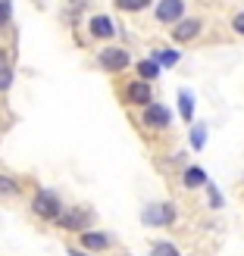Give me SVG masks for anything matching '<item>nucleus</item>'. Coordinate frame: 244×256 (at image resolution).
I'll return each mask as SVG.
<instances>
[{
  "mask_svg": "<svg viewBox=\"0 0 244 256\" xmlns=\"http://www.w3.org/2000/svg\"><path fill=\"white\" fill-rule=\"evenodd\" d=\"M203 140H207V125H194V128H191V147L200 150Z\"/></svg>",
  "mask_w": 244,
  "mask_h": 256,
  "instance_id": "obj_16",
  "label": "nucleus"
},
{
  "mask_svg": "<svg viewBox=\"0 0 244 256\" xmlns=\"http://www.w3.org/2000/svg\"><path fill=\"white\" fill-rule=\"evenodd\" d=\"M60 225H66V228H75V232H82V228L91 222V212H82V210H72V212H63L60 219H57Z\"/></svg>",
  "mask_w": 244,
  "mask_h": 256,
  "instance_id": "obj_8",
  "label": "nucleus"
},
{
  "mask_svg": "<svg viewBox=\"0 0 244 256\" xmlns=\"http://www.w3.org/2000/svg\"><path fill=\"white\" fill-rule=\"evenodd\" d=\"M144 122L153 125V128H166V125H169V110H166L163 104H150L144 110Z\"/></svg>",
  "mask_w": 244,
  "mask_h": 256,
  "instance_id": "obj_5",
  "label": "nucleus"
},
{
  "mask_svg": "<svg viewBox=\"0 0 244 256\" xmlns=\"http://www.w3.org/2000/svg\"><path fill=\"white\" fill-rule=\"evenodd\" d=\"M197 32H200V19H182V22L172 28V38H175L178 44H185V41H191Z\"/></svg>",
  "mask_w": 244,
  "mask_h": 256,
  "instance_id": "obj_6",
  "label": "nucleus"
},
{
  "mask_svg": "<svg viewBox=\"0 0 244 256\" xmlns=\"http://www.w3.org/2000/svg\"><path fill=\"white\" fill-rule=\"evenodd\" d=\"M153 60H157L160 66H175V62H178V54H175V50H160Z\"/></svg>",
  "mask_w": 244,
  "mask_h": 256,
  "instance_id": "obj_17",
  "label": "nucleus"
},
{
  "mask_svg": "<svg viewBox=\"0 0 244 256\" xmlns=\"http://www.w3.org/2000/svg\"><path fill=\"white\" fill-rule=\"evenodd\" d=\"M82 244L88 250H107L110 247V234H104V232H82Z\"/></svg>",
  "mask_w": 244,
  "mask_h": 256,
  "instance_id": "obj_9",
  "label": "nucleus"
},
{
  "mask_svg": "<svg viewBox=\"0 0 244 256\" xmlns=\"http://www.w3.org/2000/svg\"><path fill=\"white\" fill-rule=\"evenodd\" d=\"M119 256H125V253H119Z\"/></svg>",
  "mask_w": 244,
  "mask_h": 256,
  "instance_id": "obj_24",
  "label": "nucleus"
},
{
  "mask_svg": "<svg viewBox=\"0 0 244 256\" xmlns=\"http://www.w3.org/2000/svg\"><path fill=\"white\" fill-rule=\"evenodd\" d=\"M10 10H13V4H10V0H0V25H7V19H10Z\"/></svg>",
  "mask_w": 244,
  "mask_h": 256,
  "instance_id": "obj_20",
  "label": "nucleus"
},
{
  "mask_svg": "<svg viewBox=\"0 0 244 256\" xmlns=\"http://www.w3.org/2000/svg\"><path fill=\"white\" fill-rule=\"evenodd\" d=\"M182 12H185L182 0H160L157 4V19L160 22H182Z\"/></svg>",
  "mask_w": 244,
  "mask_h": 256,
  "instance_id": "obj_4",
  "label": "nucleus"
},
{
  "mask_svg": "<svg viewBox=\"0 0 244 256\" xmlns=\"http://www.w3.org/2000/svg\"><path fill=\"white\" fill-rule=\"evenodd\" d=\"M147 6H150V0H116V10H125V12H138Z\"/></svg>",
  "mask_w": 244,
  "mask_h": 256,
  "instance_id": "obj_15",
  "label": "nucleus"
},
{
  "mask_svg": "<svg viewBox=\"0 0 244 256\" xmlns=\"http://www.w3.org/2000/svg\"><path fill=\"white\" fill-rule=\"evenodd\" d=\"M232 25H235V32H238V34H244V12H238Z\"/></svg>",
  "mask_w": 244,
  "mask_h": 256,
  "instance_id": "obj_22",
  "label": "nucleus"
},
{
  "mask_svg": "<svg viewBox=\"0 0 244 256\" xmlns=\"http://www.w3.org/2000/svg\"><path fill=\"white\" fill-rule=\"evenodd\" d=\"M128 100H132V104H141V106H150V84L144 78L132 82L128 84Z\"/></svg>",
  "mask_w": 244,
  "mask_h": 256,
  "instance_id": "obj_7",
  "label": "nucleus"
},
{
  "mask_svg": "<svg viewBox=\"0 0 244 256\" xmlns=\"http://www.w3.org/2000/svg\"><path fill=\"white\" fill-rule=\"evenodd\" d=\"M97 60H100V66H104L107 72H119V69H125L128 62H132V56H128L125 50H119V47H107Z\"/></svg>",
  "mask_w": 244,
  "mask_h": 256,
  "instance_id": "obj_2",
  "label": "nucleus"
},
{
  "mask_svg": "<svg viewBox=\"0 0 244 256\" xmlns=\"http://www.w3.org/2000/svg\"><path fill=\"white\" fill-rule=\"evenodd\" d=\"M113 32H116V28H113V22L107 16H94L91 19V34L94 38H113Z\"/></svg>",
  "mask_w": 244,
  "mask_h": 256,
  "instance_id": "obj_11",
  "label": "nucleus"
},
{
  "mask_svg": "<svg viewBox=\"0 0 244 256\" xmlns=\"http://www.w3.org/2000/svg\"><path fill=\"white\" fill-rule=\"evenodd\" d=\"M150 256H178V250H175L172 244H157Z\"/></svg>",
  "mask_w": 244,
  "mask_h": 256,
  "instance_id": "obj_19",
  "label": "nucleus"
},
{
  "mask_svg": "<svg viewBox=\"0 0 244 256\" xmlns=\"http://www.w3.org/2000/svg\"><path fill=\"white\" fill-rule=\"evenodd\" d=\"M144 222L147 225H172L175 222V206L172 203H157L144 212Z\"/></svg>",
  "mask_w": 244,
  "mask_h": 256,
  "instance_id": "obj_3",
  "label": "nucleus"
},
{
  "mask_svg": "<svg viewBox=\"0 0 244 256\" xmlns=\"http://www.w3.org/2000/svg\"><path fill=\"white\" fill-rule=\"evenodd\" d=\"M207 188H210V184H207ZM210 203H213V206H216V210H219V206H222V197H219V190H213V188H210Z\"/></svg>",
  "mask_w": 244,
  "mask_h": 256,
  "instance_id": "obj_21",
  "label": "nucleus"
},
{
  "mask_svg": "<svg viewBox=\"0 0 244 256\" xmlns=\"http://www.w3.org/2000/svg\"><path fill=\"white\" fill-rule=\"evenodd\" d=\"M138 75H141L144 82L157 78V75H160V62H153V60H144V62H138Z\"/></svg>",
  "mask_w": 244,
  "mask_h": 256,
  "instance_id": "obj_13",
  "label": "nucleus"
},
{
  "mask_svg": "<svg viewBox=\"0 0 244 256\" xmlns=\"http://www.w3.org/2000/svg\"><path fill=\"white\" fill-rule=\"evenodd\" d=\"M13 84V60L7 50H0V91H7Z\"/></svg>",
  "mask_w": 244,
  "mask_h": 256,
  "instance_id": "obj_10",
  "label": "nucleus"
},
{
  "mask_svg": "<svg viewBox=\"0 0 244 256\" xmlns=\"http://www.w3.org/2000/svg\"><path fill=\"white\" fill-rule=\"evenodd\" d=\"M69 256H85V253H79V250H69Z\"/></svg>",
  "mask_w": 244,
  "mask_h": 256,
  "instance_id": "obj_23",
  "label": "nucleus"
},
{
  "mask_svg": "<svg viewBox=\"0 0 244 256\" xmlns=\"http://www.w3.org/2000/svg\"><path fill=\"white\" fill-rule=\"evenodd\" d=\"M178 110H182V119H191V116H194V100H191L188 91L178 94Z\"/></svg>",
  "mask_w": 244,
  "mask_h": 256,
  "instance_id": "obj_14",
  "label": "nucleus"
},
{
  "mask_svg": "<svg viewBox=\"0 0 244 256\" xmlns=\"http://www.w3.org/2000/svg\"><path fill=\"white\" fill-rule=\"evenodd\" d=\"M32 210L41 216V219H60L63 216V206H60V197L57 194H50V190H41V194L35 197L32 203Z\"/></svg>",
  "mask_w": 244,
  "mask_h": 256,
  "instance_id": "obj_1",
  "label": "nucleus"
},
{
  "mask_svg": "<svg viewBox=\"0 0 244 256\" xmlns=\"http://www.w3.org/2000/svg\"><path fill=\"white\" fill-rule=\"evenodd\" d=\"M16 182H13V178H7V175H0V194H16Z\"/></svg>",
  "mask_w": 244,
  "mask_h": 256,
  "instance_id": "obj_18",
  "label": "nucleus"
},
{
  "mask_svg": "<svg viewBox=\"0 0 244 256\" xmlns=\"http://www.w3.org/2000/svg\"><path fill=\"white\" fill-rule=\"evenodd\" d=\"M203 184H210V182H207V172H203V169H197V166L185 169V188H203Z\"/></svg>",
  "mask_w": 244,
  "mask_h": 256,
  "instance_id": "obj_12",
  "label": "nucleus"
}]
</instances>
